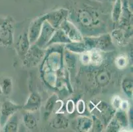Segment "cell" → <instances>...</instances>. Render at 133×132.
<instances>
[{"mask_svg":"<svg viewBox=\"0 0 133 132\" xmlns=\"http://www.w3.org/2000/svg\"><path fill=\"white\" fill-rule=\"evenodd\" d=\"M0 90L4 95H9L13 90V82L11 78L5 77L0 83Z\"/></svg>","mask_w":133,"mask_h":132,"instance_id":"18","label":"cell"},{"mask_svg":"<svg viewBox=\"0 0 133 132\" xmlns=\"http://www.w3.org/2000/svg\"><path fill=\"white\" fill-rule=\"evenodd\" d=\"M0 107H1V105H0Z\"/></svg>","mask_w":133,"mask_h":132,"instance_id":"33","label":"cell"},{"mask_svg":"<svg viewBox=\"0 0 133 132\" xmlns=\"http://www.w3.org/2000/svg\"><path fill=\"white\" fill-rule=\"evenodd\" d=\"M93 120L86 116H81L77 119V127L79 131H88L92 128Z\"/></svg>","mask_w":133,"mask_h":132,"instance_id":"14","label":"cell"},{"mask_svg":"<svg viewBox=\"0 0 133 132\" xmlns=\"http://www.w3.org/2000/svg\"><path fill=\"white\" fill-rule=\"evenodd\" d=\"M1 93H2V91H1V90H0V94H1Z\"/></svg>","mask_w":133,"mask_h":132,"instance_id":"32","label":"cell"},{"mask_svg":"<svg viewBox=\"0 0 133 132\" xmlns=\"http://www.w3.org/2000/svg\"><path fill=\"white\" fill-rule=\"evenodd\" d=\"M51 126L56 129H65L68 127L69 120L63 113H56L52 120Z\"/></svg>","mask_w":133,"mask_h":132,"instance_id":"11","label":"cell"},{"mask_svg":"<svg viewBox=\"0 0 133 132\" xmlns=\"http://www.w3.org/2000/svg\"><path fill=\"white\" fill-rule=\"evenodd\" d=\"M113 3L114 5L112 11V19L114 22H118L120 20V17L121 16L123 2L122 0H116Z\"/></svg>","mask_w":133,"mask_h":132,"instance_id":"19","label":"cell"},{"mask_svg":"<svg viewBox=\"0 0 133 132\" xmlns=\"http://www.w3.org/2000/svg\"><path fill=\"white\" fill-rule=\"evenodd\" d=\"M68 14V9H65V8H60L59 9H56V10L46 13V20H47L52 27L57 29L58 28H59L60 24L65 19H67Z\"/></svg>","mask_w":133,"mask_h":132,"instance_id":"5","label":"cell"},{"mask_svg":"<svg viewBox=\"0 0 133 132\" xmlns=\"http://www.w3.org/2000/svg\"><path fill=\"white\" fill-rule=\"evenodd\" d=\"M76 109L79 114H83L85 110V102L83 100H78L77 105H76Z\"/></svg>","mask_w":133,"mask_h":132,"instance_id":"30","label":"cell"},{"mask_svg":"<svg viewBox=\"0 0 133 132\" xmlns=\"http://www.w3.org/2000/svg\"><path fill=\"white\" fill-rule=\"evenodd\" d=\"M78 20L81 26L88 29L96 27L100 24L98 13L88 8H83L78 11Z\"/></svg>","mask_w":133,"mask_h":132,"instance_id":"2","label":"cell"},{"mask_svg":"<svg viewBox=\"0 0 133 132\" xmlns=\"http://www.w3.org/2000/svg\"><path fill=\"white\" fill-rule=\"evenodd\" d=\"M58 100V97L57 95L55 94H52V96L49 97L48 100L46 101V103L45 105V111L46 113L48 112V114H50L54 110L56 105L57 104Z\"/></svg>","mask_w":133,"mask_h":132,"instance_id":"22","label":"cell"},{"mask_svg":"<svg viewBox=\"0 0 133 132\" xmlns=\"http://www.w3.org/2000/svg\"><path fill=\"white\" fill-rule=\"evenodd\" d=\"M115 63L118 68L123 69L126 67V66L127 65L128 61L126 57H124V55H120L116 58Z\"/></svg>","mask_w":133,"mask_h":132,"instance_id":"25","label":"cell"},{"mask_svg":"<svg viewBox=\"0 0 133 132\" xmlns=\"http://www.w3.org/2000/svg\"><path fill=\"white\" fill-rule=\"evenodd\" d=\"M55 31L56 29L52 27L50 25V24L47 20H45L43 23V27L41 29L39 37L35 44H36L38 47L41 48L45 45H47V44L51 39L52 36Z\"/></svg>","mask_w":133,"mask_h":132,"instance_id":"8","label":"cell"},{"mask_svg":"<svg viewBox=\"0 0 133 132\" xmlns=\"http://www.w3.org/2000/svg\"><path fill=\"white\" fill-rule=\"evenodd\" d=\"M111 79V73L105 69L98 71L95 75V82L99 87L107 86L110 83Z\"/></svg>","mask_w":133,"mask_h":132,"instance_id":"12","label":"cell"},{"mask_svg":"<svg viewBox=\"0 0 133 132\" xmlns=\"http://www.w3.org/2000/svg\"><path fill=\"white\" fill-rule=\"evenodd\" d=\"M75 104L72 100H68L66 102V111L68 114H72L75 110Z\"/></svg>","mask_w":133,"mask_h":132,"instance_id":"29","label":"cell"},{"mask_svg":"<svg viewBox=\"0 0 133 132\" xmlns=\"http://www.w3.org/2000/svg\"><path fill=\"white\" fill-rule=\"evenodd\" d=\"M88 52L89 55V64H93L94 65H99L103 61V56L99 50L93 49Z\"/></svg>","mask_w":133,"mask_h":132,"instance_id":"17","label":"cell"},{"mask_svg":"<svg viewBox=\"0 0 133 132\" xmlns=\"http://www.w3.org/2000/svg\"><path fill=\"white\" fill-rule=\"evenodd\" d=\"M121 126L118 123V122L116 120L115 118H111L110 122L107 125V128H106L105 131H109V132H116L120 131Z\"/></svg>","mask_w":133,"mask_h":132,"instance_id":"24","label":"cell"},{"mask_svg":"<svg viewBox=\"0 0 133 132\" xmlns=\"http://www.w3.org/2000/svg\"><path fill=\"white\" fill-rule=\"evenodd\" d=\"M46 20L45 14L38 17L31 23L27 32L28 38L31 44H33L37 42L41 34V29L43 27V23Z\"/></svg>","mask_w":133,"mask_h":132,"instance_id":"7","label":"cell"},{"mask_svg":"<svg viewBox=\"0 0 133 132\" xmlns=\"http://www.w3.org/2000/svg\"><path fill=\"white\" fill-rule=\"evenodd\" d=\"M42 99L37 93H32L28 97L25 105L23 106L24 110L27 112H35L41 107Z\"/></svg>","mask_w":133,"mask_h":132,"instance_id":"9","label":"cell"},{"mask_svg":"<svg viewBox=\"0 0 133 132\" xmlns=\"http://www.w3.org/2000/svg\"><path fill=\"white\" fill-rule=\"evenodd\" d=\"M54 42H64V43H70L72 42L69 39L68 37L66 35V34L64 32V31L62 29H56L55 32L53 34L51 39L48 42L47 45L51 44Z\"/></svg>","mask_w":133,"mask_h":132,"instance_id":"15","label":"cell"},{"mask_svg":"<svg viewBox=\"0 0 133 132\" xmlns=\"http://www.w3.org/2000/svg\"><path fill=\"white\" fill-rule=\"evenodd\" d=\"M111 104H112V106L113 108L115 110H118L121 109V106L122 104V100L118 96H115L113 98L112 100H111Z\"/></svg>","mask_w":133,"mask_h":132,"instance_id":"28","label":"cell"},{"mask_svg":"<svg viewBox=\"0 0 133 132\" xmlns=\"http://www.w3.org/2000/svg\"><path fill=\"white\" fill-rule=\"evenodd\" d=\"M112 35L115 38V39L117 41V42L119 44H123L124 42V34L122 32L121 30L118 29L115 30L112 32Z\"/></svg>","mask_w":133,"mask_h":132,"instance_id":"27","label":"cell"},{"mask_svg":"<svg viewBox=\"0 0 133 132\" xmlns=\"http://www.w3.org/2000/svg\"><path fill=\"white\" fill-rule=\"evenodd\" d=\"M93 125L91 129L95 131H101L103 129V124L101 120L97 118L95 116H93Z\"/></svg>","mask_w":133,"mask_h":132,"instance_id":"26","label":"cell"},{"mask_svg":"<svg viewBox=\"0 0 133 132\" xmlns=\"http://www.w3.org/2000/svg\"><path fill=\"white\" fill-rule=\"evenodd\" d=\"M15 21L11 17H0V46L8 47L14 42Z\"/></svg>","mask_w":133,"mask_h":132,"instance_id":"1","label":"cell"},{"mask_svg":"<svg viewBox=\"0 0 133 132\" xmlns=\"http://www.w3.org/2000/svg\"><path fill=\"white\" fill-rule=\"evenodd\" d=\"M23 123L25 127L30 130H35L37 129V121L31 112H26L23 117Z\"/></svg>","mask_w":133,"mask_h":132,"instance_id":"16","label":"cell"},{"mask_svg":"<svg viewBox=\"0 0 133 132\" xmlns=\"http://www.w3.org/2000/svg\"><path fill=\"white\" fill-rule=\"evenodd\" d=\"M114 118L120 124L121 128H124L128 126V117L126 111L121 109L116 112Z\"/></svg>","mask_w":133,"mask_h":132,"instance_id":"21","label":"cell"},{"mask_svg":"<svg viewBox=\"0 0 133 132\" xmlns=\"http://www.w3.org/2000/svg\"><path fill=\"white\" fill-rule=\"evenodd\" d=\"M60 29H62L66 36L70 40L71 42H82L83 40V36L75 26L74 24L65 19L60 24Z\"/></svg>","mask_w":133,"mask_h":132,"instance_id":"6","label":"cell"},{"mask_svg":"<svg viewBox=\"0 0 133 132\" xmlns=\"http://www.w3.org/2000/svg\"><path fill=\"white\" fill-rule=\"evenodd\" d=\"M30 45L31 43L28 38L27 32H24L20 36L16 46L18 55L21 59H23L25 55L27 53L28 50L30 48Z\"/></svg>","mask_w":133,"mask_h":132,"instance_id":"10","label":"cell"},{"mask_svg":"<svg viewBox=\"0 0 133 132\" xmlns=\"http://www.w3.org/2000/svg\"><path fill=\"white\" fill-rule=\"evenodd\" d=\"M122 89L127 95L129 98L132 96L133 84L132 79L130 77H125L122 81Z\"/></svg>","mask_w":133,"mask_h":132,"instance_id":"20","label":"cell"},{"mask_svg":"<svg viewBox=\"0 0 133 132\" xmlns=\"http://www.w3.org/2000/svg\"><path fill=\"white\" fill-rule=\"evenodd\" d=\"M3 131L17 132L19 129V118L16 113L8 119L3 127Z\"/></svg>","mask_w":133,"mask_h":132,"instance_id":"13","label":"cell"},{"mask_svg":"<svg viewBox=\"0 0 133 132\" xmlns=\"http://www.w3.org/2000/svg\"><path fill=\"white\" fill-rule=\"evenodd\" d=\"M67 48L71 51L77 52H83L86 50L85 44L82 43V42H72L71 44H68Z\"/></svg>","mask_w":133,"mask_h":132,"instance_id":"23","label":"cell"},{"mask_svg":"<svg viewBox=\"0 0 133 132\" xmlns=\"http://www.w3.org/2000/svg\"><path fill=\"white\" fill-rule=\"evenodd\" d=\"M23 108L22 106L15 104L11 100H5L0 107V126L3 127L11 116Z\"/></svg>","mask_w":133,"mask_h":132,"instance_id":"3","label":"cell"},{"mask_svg":"<svg viewBox=\"0 0 133 132\" xmlns=\"http://www.w3.org/2000/svg\"><path fill=\"white\" fill-rule=\"evenodd\" d=\"M23 58V64L26 67L36 66L41 61L44 52L37 44H32Z\"/></svg>","mask_w":133,"mask_h":132,"instance_id":"4","label":"cell"},{"mask_svg":"<svg viewBox=\"0 0 133 132\" xmlns=\"http://www.w3.org/2000/svg\"><path fill=\"white\" fill-rule=\"evenodd\" d=\"M97 2H102V3H114L116 0H95Z\"/></svg>","mask_w":133,"mask_h":132,"instance_id":"31","label":"cell"}]
</instances>
